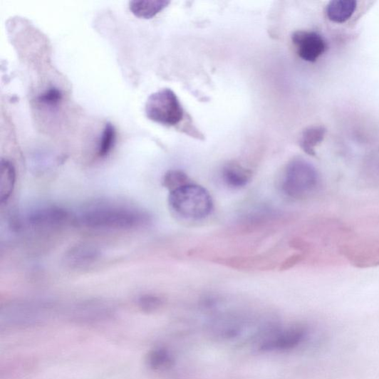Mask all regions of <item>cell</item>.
<instances>
[{"label":"cell","instance_id":"obj_6","mask_svg":"<svg viewBox=\"0 0 379 379\" xmlns=\"http://www.w3.org/2000/svg\"><path fill=\"white\" fill-rule=\"evenodd\" d=\"M340 254L360 269L379 265V237L348 240L340 248Z\"/></svg>","mask_w":379,"mask_h":379},{"label":"cell","instance_id":"obj_20","mask_svg":"<svg viewBox=\"0 0 379 379\" xmlns=\"http://www.w3.org/2000/svg\"><path fill=\"white\" fill-rule=\"evenodd\" d=\"M368 177L371 181L379 182V155L370 162L368 167Z\"/></svg>","mask_w":379,"mask_h":379},{"label":"cell","instance_id":"obj_17","mask_svg":"<svg viewBox=\"0 0 379 379\" xmlns=\"http://www.w3.org/2000/svg\"><path fill=\"white\" fill-rule=\"evenodd\" d=\"M97 258V252L88 247H81L72 251L69 256V259L72 264L83 266V265L90 264Z\"/></svg>","mask_w":379,"mask_h":379},{"label":"cell","instance_id":"obj_5","mask_svg":"<svg viewBox=\"0 0 379 379\" xmlns=\"http://www.w3.org/2000/svg\"><path fill=\"white\" fill-rule=\"evenodd\" d=\"M309 330L304 326H294L265 333L260 338L258 348L263 352L289 351L306 342Z\"/></svg>","mask_w":379,"mask_h":379},{"label":"cell","instance_id":"obj_19","mask_svg":"<svg viewBox=\"0 0 379 379\" xmlns=\"http://www.w3.org/2000/svg\"><path fill=\"white\" fill-rule=\"evenodd\" d=\"M162 300L156 296H145L140 299V306L147 313L155 312L162 306Z\"/></svg>","mask_w":379,"mask_h":379},{"label":"cell","instance_id":"obj_1","mask_svg":"<svg viewBox=\"0 0 379 379\" xmlns=\"http://www.w3.org/2000/svg\"><path fill=\"white\" fill-rule=\"evenodd\" d=\"M79 223L92 229L127 230L150 222V216L128 205L99 203L87 207L78 217Z\"/></svg>","mask_w":379,"mask_h":379},{"label":"cell","instance_id":"obj_10","mask_svg":"<svg viewBox=\"0 0 379 379\" xmlns=\"http://www.w3.org/2000/svg\"><path fill=\"white\" fill-rule=\"evenodd\" d=\"M357 3L354 0H334L326 10L329 20L336 24H344L350 20L356 10Z\"/></svg>","mask_w":379,"mask_h":379},{"label":"cell","instance_id":"obj_13","mask_svg":"<svg viewBox=\"0 0 379 379\" xmlns=\"http://www.w3.org/2000/svg\"><path fill=\"white\" fill-rule=\"evenodd\" d=\"M16 182V170L14 165L7 160L1 162V178H0V199L4 203L13 193Z\"/></svg>","mask_w":379,"mask_h":379},{"label":"cell","instance_id":"obj_16","mask_svg":"<svg viewBox=\"0 0 379 379\" xmlns=\"http://www.w3.org/2000/svg\"><path fill=\"white\" fill-rule=\"evenodd\" d=\"M192 182H193L191 179L180 170H170L163 179V185L169 190L170 192Z\"/></svg>","mask_w":379,"mask_h":379},{"label":"cell","instance_id":"obj_12","mask_svg":"<svg viewBox=\"0 0 379 379\" xmlns=\"http://www.w3.org/2000/svg\"><path fill=\"white\" fill-rule=\"evenodd\" d=\"M170 4L165 0H141L131 1L130 9L135 16L143 19H151L164 10Z\"/></svg>","mask_w":379,"mask_h":379},{"label":"cell","instance_id":"obj_2","mask_svg":"<svg viewBox=\"0 0 379 379\" xmlns=\"http://www.w3.org/2000/svg\"><path fill=\"white\" fill-rule=\"evenodd\" d=\"M168 202L176 214L193 220L209 216L214 205L212 196L207 190L194 182L170 192Z\"/></svg>","mask_w":379,"mask_h":379},{"label":"cell","instance_id":"obj_4","mask_svg":"<svg viewBox=\"0 0 379 379\" xmlns=\"http://www.w3.org/2000/svg\"><path fill=\"white\" fill-rule=\"evenodd\" d=\"M145 113L151 121L166 126H175L184 118V110L176 93L169 88L150 95L145 104Z\"/></svg>","mask_w":379,"mask_h":379},{"label":"cell","instance_id":"obj_18","mask_svg":"<svg viewBox=\"0 0 379 379\" xmlns=\"http://www.w3.org/2000/svg\"><path fill=\"white\" fill-rule=\"evenodd\" d=\"M63 93L56 88H51L42 93L37 98V101L47 106L54 107L58 105L63 100Z\"/></svg>","mask_w":379,"mask_h":379},{"label":"cell","instance_id":"obj_8","mask_svg":"<svg viewBox=\"0 0 379 379\" xmlns=\"http://www.w3.org/2000/svg\"><path fill=\"white\" fill-rule=\"evenodd\" d=\"M68 217V213L59 207L45 206L31 212L28 219L35 226L53 227L64 224Z\"/></svg>","mask_w":379,"mask_h":379},{"label":"cell","instance_id":"obj_15","mask_svg":"<svg viewBox=\"0 0 379 379\" xmlns=\"http://www.w3.org/2000/svg\"><path fill=\"white\" fill-rule=\"evenodd\" d=\"M117 131L111 123H107L103 129L98 147V156L101 158L107 157L115 146Z\"/></svg>","mask_w":379,"mask_h":379},{"label":"cell","instance_id":"obj_14","mask_svg":"<svg viewBox=\"0 0 379 379\" xmlns=\"http://www.w3.org/2000/svg\"><path fill=\"white\" fill-rule=\"evenodd\" d=\"M147 366L153 370H164L172 368L175 363L174 356L167 349L155 348L148 353L146 358Z\"/></svg>","mask_w":379,"mask_h":379},{"label":"cell","instance_id":"obj_7","mask_svg":"<svg viewBox=\"0 0 379 379\" xmlns=\"http://www.w3.org/2000/svg\"><path fill=\"white\" fill-rule=\"evenodd\" d=\"M292 42L299 58L309 63L316 62L327 50L324 38L314 31H296L292 35Z\"/></svg>","mask_w":379,"mask_h":379},{"label":"cell","instance_id":"obj_9","mask_svg":"<svg viewBox=\"0 0 379 379\" xmlns=\"http://www.w3.org/2000/svg\"><path fill=\"white\" fill-rule=\"evenodd\" d=\"M222 175L224 183L233 188H241L247 185L252 177L250 170L235 161L224 165Z\"/></svg>","mask_w":379,"mask_h":379},{"label":"cell","instance_id":"obj_3","mask_svg":"<svg viewBox=\"0 0 379 379\" xmlns=\"http://www.w3.org/2000/svg\"><path fill=\"white\" fill-rule=\"evenodd\" d=\"M318 182V174L312 164L303 159H295L284 170L281 186L288 197L301 199L313 193Z\"/></svg>","mask_w":379,"mask_h":379},{"label":"cell","instance_id":"obj_11","mask_svg":"<svg viewBox=\"0 0 379 379\" xmlns=\"http://www.w3.org/2000/svg\"><path fill=\"white\" fill-rule=\"evenodd\" d=\"M326 129L323 126H312L302 132L299 140V145L306 154L316 155V147L324 140Z\"/></svg>","mask_w":379,"mask_h":379}]
</instances>
